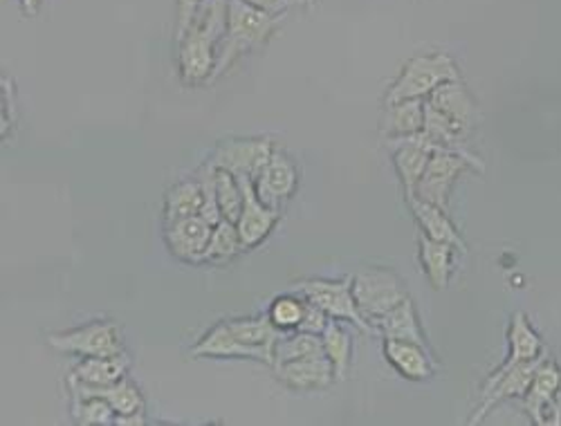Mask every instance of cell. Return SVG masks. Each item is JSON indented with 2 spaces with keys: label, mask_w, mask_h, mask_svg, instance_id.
<instances>
[{
  "label": "cell",
  "mask_w": 561,
  "mask_h": 426,
  "mask_svg": "<svg viewBox=\"0 0 561 426\" xmlns=\"http://www.w3.org/2000/svg\"><path fill=\"white\" fill-rule=\"evenodd\" d=\"M227 27V0H205L194 21L178 38V70L186 85L211 81L218 47Z\"/></svg>",
  "instance_id": "6da1fadb"
},
{
  "label": "cell",
  "mask_w": 561,
  "mask_h": 426,
  "mask_svg": "<svg viewBox=\"0 0 561 426\" xmlns=\"http://www.w3.org/2000/svg\"><path fill=\"white\" fill-rule=\"evenodd\" d=\"M284 16H272L245 0H227V27L218 47V61L211 81L222 77L243 55L261 47L278 27Z\"/></svg>",
  "instance_id": "7a4b0ae2"
},
{
  "label": "cell",
  "mask_w": 561,
  "mask_h": 426,
  "mask_svg": "<svg viewBox=\"0 0 561 426\" xmlns=\"http://www.w3.org/2000/svg\"><path fill=\"white\" fill-rule=\"evenodd\" d=\"M460 72L454 59L445 53H430L411 57L400 70L398 79L389 85L385 94V106L407 102V100H427L430 94L447 83L458 81Z\"/></svg>",
  "instance_id": "3957f363"
},
{
  "label": "cell",
  "mask_w": 561,
  "mask_h": 426,
  "mask_svg": "<svg viewBox=\"0 0 561 426\" xmlns=\"http://www.w3.org/2000/svg\"><path fill=\"white\" fill-rule=\"evenodd\" d=\"M353 297L362 316L378 325V321L407 299L404 283L391 269L368 267L353 274Z\"/></svg>",
  "instance_id": "277c9868"
},
{
  "label": "cell",
  "mask_w": 561,
  "mask_h": 426,
  "mask_svg": "<svg viewBox=\"0 0 561 426\" xmlns=\"http://www.w3.org/2000/svg\"><path fill=\"white\" fill-rule=\"evenodd\" d=\"M48 346L75 357H117L124 355L122 337L115 321H92L81 327L48 335Z\"/></svg>",
  "instance_id": "5b68a950"
},
{
  "label": "cell",
  "mask_w": 561,
  "mask_h": 426,
  "mask_svg": "<svg viewBox=\"0 0 561 426\" xmlns=\"http://www.w3.org/2000/svg\"><path fill=\"white\" fill-rule=\"evenodd\" d=\"M297 292L319 306L325 314L335 321H348L362 333H370L373 325L362 316L355 297H353V276L340 280H325V278H310L297 283Z\"/></svg>",
  "instance_id": "8992f818"
},
{
  "label": "cell",
  "mask_w": 561,
  "mask_h": 426,
  "mask_svg": "<svg viewBox=\"0 0 561 426\" xmlns=\"http://www.w3.org/2000/svg\"><path fill=\"white\" fill-rule=\"evenodd\" d=\"M274 149L276 147L270 137H229L218 141L205 162L214 169L256 180V175L270 162Z\"/></svg>",
  "instance_id": "52a82bcc"
},
{
  "label": "cell",
  "mask_w": 561,
  "mask_h": 426,
  "mask_svg": "<svg viewBox=\"0 0 561 426\" xmlns=\"http://www.w3.org/2000/svg\"><path fill=\"white\" fill-rule=\"evenodd\" d=\"M385 147L391 151V160L402 182V192L407 200L415 194V184L423 177L432 156L438 151L423 130L402 137H389L385 139Z\"/></svg>",
  "instance_id": "ba28073f"
},
{
  "label": "cell",
  "mask_w": 561,
  "mask_h": 426,
  "mask_svg": "<svg viewBox=\"0 0 561 426\" xmlns=\"http://www.w3.org/2000/svg\"><path fill=\"white\" fill-rule=\"evenodd\" d=\"M546 359V353L537 359L530 361H522L517 366H512L505 372H492L481 391V406L477 408V413L467 419V424H481L485 419V415L499 406L503 400L510 398H524L526 391L530 389L533 380H535V372L541 366V361Z\"/></svg>",
  "instance_id": "9c48e42d"
},
{
  "label": "cell",
  "mask_w": 561,
  "mask_h": 426,
  "mask_svg": "<svg viewBox=\"0 0 561 426\" xmlns=\"http://www.w3.org/2000/svg\"><path fill=\"white\" fill-rule=\"evenodd\" d=\"M297 186H299V171L295 160L284 149L276 147L270 162L254 180L256 196L270 209L280 211V207L297 194Z\"/></svg>",
  "instance_id": "30bf717a"
},
{
  "label": "cell",
  "mask_w": 561,
  "mask_h": 426,
  "mask_svg": "<svg viewBox=\"0 0 561 426\" xmlns=\"http://www.w3.org/2000/svg\"><path fill=\"white\" fill-rule=\"evenodd\" d=\"M472 169L462 158L454 156V153H445L438 151L432 156L423 177L415 184V198L436 205L440 209H449V198H451V188L456 184V180L467 171ZM411 196V198H413Z\"/></svg>",
  "instance_id": "8fae6325"
},
{
  "label": "cell",
  "mask_w": 561,
  "mask_h": 426,
  "mask_svg": "<svg viewBox=\"0 0 561 426\" xmlns=\"http://www.w3.org/2000/svg\"><path fill=\"white\" fill-rule=\"evenodd\" d=\"M559 391H561V368L552 357H546L535 372V380L526 395L522 398L524 411L533 419V424H548V415H554V424H561L559 411Z\"/></svg>",
  "instance_id": "7c38bea8"
},
{
  "label": "cell",
  "mask_w": 561,
  "mask_h": 426,
  "mask_svg": "<svg viewBox=\"0 0 561 426\" xmlns=\"http://www.w3.org/2000/svg\"><path fill=\"white\" fill-rule=\"evenodd\" d=\"M211 233H214V227L205 218L192 216V218H182L178 222L167 224L164 243L178 261L198 265V263H205V252L211 241Z\"/></svg>",
  "instance_id": "4fadbf2b"
},
{
  "label": "cell",
  "mask_w": 561,
  "mask_h": 426,
  "mask_svg": "<svg viewBox=\"0 0 561 426\" xmlns=\"http://www.w3.org/2000/svg\"><path fill=\"white\" fill-rule=\"evenodd\" d=\"M237 177L241 180L243 194H245V203H243V211L239 216L237 229H239V235L243 241V247L252 250V247H259L276 229L280 211L270 209L267 205L261 203V198L256 196L252 177H248V175H237Z\"/></svg>",
  "instance_id": "5bb4252c"
},
{
  "label": "cell",
  "mask_w": 561,
  "mask_h": 426,
  "mask_svg": "<svg viewBox=\"0 0 561 426\" xmlns=\"http://www.w3.org/2000/svg\"><path fill=\"white\" fill-rule=\"evenodd\" d=\"M192 357H220V359H252L267 366H274V355L270 348L248 346L231 333L227 321L216 323L209 333L194 346Z\"/></svg>",
  "instance_id": "9a60e30c"
},
{
  "label": "cell",
  "mask_w": 561,
  "mask_h": 426,
  "mask_svg": "<svg viewBox=\"0 0 561 426\" xmlns=\"http://www.w3.org/2000/svg\"><path fill=\"white\" fill-rule=\"evenodd\" d=\"M274 372L276 380L290 391H321L337 382L335 368L325 355L278 364L274 366Z\"/></svg>",
  "instance_id": "2e32d148"
},
{
  "label": "cell",
  "mask_w": 561,
  "mask_h": 426,
  "mask_svg": "<svg viewBox=\"0 0 561 426\" xmlns=\"http://www.w3.org/2000/svg\"><path fill=\"white\" fill-rule=\"evenodd\" d=\"M427 102L438 108L445 117H449L451 122H456L458 126H462L465 130L474 133V128L481 122V108L477 104V100L472 97V92L467 90V85L462 83V79L458 81H447L443 85H438Z\"/></svg>",
  "instance_id": "e0dca14e"
},
{
  "label": "cell",
  "mask_w": 561,
  "mask_h": 426,
  "mask_svg": "<svg viewBox=\"0 0 561 426\" xmlns=\"http://www.w3.org/2000/svg\"><path fill=\"white\" fill-rule=\"evenodd\" d=\"M385 357L409 382H425L436 375V364L430 355V348L420 344L385 339Z\"/></svg>",
  "instance_id": "ac0fdd59"
},
{
  "label": "cell",
  "mask_w": 561,
  "mask_h": 426,
  "mask_svg": "<svg viewBox=\"0 0 561 426\" xmlns=\"http://www.w3.org/2000/svg\"><path fill=\"white\" fill-rule=\"evenodd\" d=\"M507 359L494 370V372H505L512 366H517L522 361L537 359L546 353L541 337L537 335V330L530 325L528 316L524 312H514L507 325Z\"/></svg>",
  "instance_id": "d6986e66"
},
{
  "label": "cell",
  "mask_w": 561,
  "mask_h": 426,
  "mask_svg": "<svg viewBox=\"0 0 561 426\" xmlns=\"http://www.w3.org/2000/svg\"><path fill=\"white\" fill-rule=\"evenodd\" d=\"M407 205H409L415 222L420 224V231H423L425 235H430L432 241L447 243V245L456 247L458 252H467V245L460 239V231L454 227V222L449 220L445 209H440L436 205H430V203H423V200H417L415 196L407 198Z\"/></svg>",
  "instance_id": "ffe728a7"
},
{
  "label": "cell",
  "mask_w": 561,
  "mask_h": 426,
  "mask_svg": "<svg viewBox=\"0 0 561 426\" xmlns=\"http://www.w3.org/2000/svg\"><path fill=\"white\" fill-rule=\"evenodd\" d=\"M130 361L124 355L117 357H81L72 368V377L90 387H111L128 375Z\"/></svg>",
  "instance_id": "44dd1931"
},
{
  "label": "cell",
  "mask_w": 561,
  "mask_h": 426,
  "mask_svg": "<svg viewBox=\"0 0 561 426\" xmlns=\"http://www.w3.org/2000/svg\"><path fill=\"white\" fill-rule=\"evenodd\" d=\"M454 252L456 247L447 243L432 241L430 235L420 231V265H423L432 288L434 290H445L451 280V269H454Z\"/></svg>",
  "instance_id": "7402d4cb"
},
{
  "label": "cell",
  "mask_w": 561,
  "mask_h": 426,
  "mask_svg": "<svg viewBox=\"0 0 561 426\" xmlns=\"http://www.w3.org/2000/svg\"><path fill=\"white\" fill-rule=\"evenodd\" d=\"M425 126V100H407L385 106L380 133L385 139L420 133Z\"/></svg>",
  "instance_id": "603a6c76"
},
{
  "label": "cell",
  "mask_w": 561,
  "mask_h": 426,
  "mask_svg": "<svg viewBox=\"0 0 561 426\" xmlns=\"http://www.w3.org/2000/svg\"><path fill=\"white\" fill-rule=\"evenodd\" d=\"M378 327L385 335V339H402V342H411V344H420V346L430 348L427 337L423 333V327H420L415 308L409 297L400 306H396L391 312H387L378 321Z\"/></svg>",
  "instance_id": "cb8c5ba5"
},
{
  "label": "cell",
  "mask_w": 561,
  "mask_h": 426,
  "mask_svg": "<svg viewBox=\"0 0 561 426\" xmlns=\"http://www.w3.org/2000/svg\"><path fill=\"white\" fill-rule=\"evenodd\" d=\"M203 203H205V194H203V184L198 177L182 180V182L173 184L164 198V222L171 224L182 218L201 216Z\"/></svg>",
  "instance_id": "d4e9b609"
},
{
  "label": "cell",
  "mask_w": 561,
  "mask_h": 426,
  "mask_svg": "<svg viewBox=\"0 0 561 426\" xmlns=\"http://www.w3.org/2000/svg\"><path fill=\"white\" fill-rule=\"evenodd\" d=\"M229 330L248 346H261L270 348L274 355V344L280 337V330L270 321V316H241V319H229Z\"/></svg>",
  "instance_id": "484cf974"
},
{
  "label": "cell",
  "mask_w": 561,
  "mask_h": 426,
  "mask_svg": "<svg viewBox=\"0 0 561 426\" xmlns=\"http://www.w3.org/2000/svg\"><path fill=\"white\" fill-rule=\"evenodd\" d=\"M319 355H325L321 335L299 333V330H295V335H286V337L280 335L274 344V366L286 364V361H295V359L319 357Z\"/></svg>",
  "instance_id": "4316f807"
},
{
  "label": "cell",
  "mask_w": 561,
  "mask_h": 426,
  "mask_svg": "<svg viewBox=\"0 0 561 426\" xmlns=\"http://www.w3.org/2000/svg\"><path fill=\"white\" fill-rule=\"evenodd\" d=\"M321 339H323V353H325V357L331 359V364L335 368L337 382H344L348 366H351V353H353L351 335L340 325V321L331 319L329 327L323 330Z\"/></svg>",
  "instance_id": "83f0119b"
},
{
  "label": "cell",
  "mask_w": 561,
  "mask_h": 426,
  "mask_svg": "<svg viewBox=\"0 0 561 426\" xmlns=\"http://www.w3.org/2000/svg\"><path fill=\"white\" fill-rule=\"evenodd\" d=\"M241 252H245V247H243V241H241L237 224L222 218L214 227L211 241H209L207 252H205V263H229L231 258H237Z\"/></svg>",
  "instance_id": "f1b7e54d"
},
{
  "label": "cell",
  "mask_w": 561,
  "mask_h": 426,
  "mask_svg": "<svg viewBox=\"0 0 561 426\" xmlns=\"http://www.w3.org/2000/svg\"><path fill=\"white\" fill-rule=\"evenodd\" d=\"M216 196H218L222 218L237 224L239 216L243 211V203H245L241 180L229 171L216 169Z\"/></svg>",
  "instance_id": "f546056e"
},
{
  "label": "cell",
  "mask_w": 561,
  "mask_h": 426,
  "mask_svg": "<svg viewBox=\"0 0 561 426\" xmlns=\"http://www.w3.org/2000/svg\"><path fill=\"white\" fill-rule=\"evenodd\" d=\"M72 419L81 426L115 424V411L104 398H72Z\"/></svg>",
  "instance_id": "4dcf8cb0"
},
{
  "label": "cell",
  "mask_w": 561,
  "mask_h": 426,
  "mask_svg": "<svg viewBox=\"0 0 561 426\" xmlns=\"http://www.w3.org/2000/svg\"><path fill=\"white\" fill-rule=\"evenodd\" d=\"M304 299H297L293 295H284V297H276L270 303V321L276 325V330L280 333H293V330L299 327L301 316H304Z\"/></svg>",
  "instance_id": "1f68e13d"
},
{
  "label": "cell",
  "mask_w": 561,
  "mask_h": 426,
  "mask_svg": "<svg viewBox=\"0 0 561 426\" xmlns=\"http://www.w3.org/2000/svg\"><path fill=\"white\" fill-rule=\"evenodd\" d=\"M304 316H301V323H299V333H312V335H323V330L329 327L331 323V316L325 314L319 306H314L312 301L304 299Z\"/></svg>",
  "instance_id": "d6a6232c"
},
{
  "label": "cell",
  "mask_w": 561,
  "mask_h": 426,
  "mask_svg": "<svg viewBox=\"0 0 561 426\" xmlns=\"http://www.w3.org/2000/svg\"><path fill=\"white\" fill-rule=\"evenodd\" d=\"M16 128V108H14V85L3 77V139L10 130Z\"/></svg>",
  "instance_id": "836d02e7"
},
{
  "label": "cell",
  "mask_w": 561,
  "mask_h": 426,
  "mask_svg": "<svg viewBox=\"0 0 561 426\" xmlns=\"http://www.w3.org/2000/svg\"><path fill=\"white\" fill-rule=\"evenodd\" d=\"M203 3L205 0H178V38L184 34L186 27H190Z\"/></svg>",
  "instance_id": "e575fe53"
},
{
  "label": "cell",
  "mask_w": 561,
  "mask_h": 426,
  "mask_svg": "<svg viewBox=\"0 0 561 426\" xmlns=\"http://www.w3.org/2000/svg\"><path fill=\"white\" fill-rule=\"evenodd\" d=\"M252 8L272 14V16H284L293 5H297L299 0H245Z\"/></svg>",
  "instance_id": "d590c367"
},
{
  "label": "cell",
  "mask_w": 561,
  "mask_h": 426,
  "mask_svg": "<svg viewBox=\"0 0 561 426\" xmlns=\"http://www.w3.org/2000/svg\"><path fill=\"white\" fill-rule=\"evenodd\" d=\"M115 424H130V426H142V424H147V413H133V415H115Z\"/></svg>",
  "instance_id": "8d00e7d4"
},
{
  "label": "cell",
  "mask_w": 561,
  "mask_h": 426,
  "mask_svg": "<svg viewBox=\"0 0 561 426\" xmlns=\"http://www.w3.org/2000/svg\"><path fill=\"white\" fill-rule=\"evenodd\" d=\"M41 3H43V0H21V10H23L25 16L34 19L41 10Z\"/></svg>",
  "instance_id": "74e56055"
}]
</instances>
